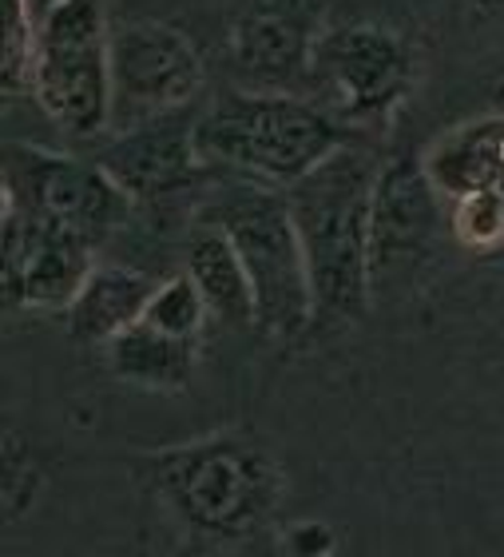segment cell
Listing matches in <instances>:
<instances>
[{
	"mask_svg": "<svg viewBox=\"0 0 504 557\" xmlns=\"http://www.w3.org/2000/svg\"><path fill=\"white\" fill-rule=\"evenodd\" d=\"M131 466L155 506L191 542L206 546H242L263 537L287 498V478L275 458L235 430L148 450L131 458Z\"/></svg>",
	"mask_w": 504,
	"mask_h": 557,
	"instance_id": "cell-1",
	"label": "cell"
},
{
	"mask_svg": "<svg viewBox=\"0 0 504 557\" xmlns=\"http://www.w3.org/2000/svg\"><path fill=\"white\" fill-rule=\"evenodd\" d=\"M378 160L357 139L287 187L318 323H357L374 299V187Z\"/></svg>",
	"mask_w": 504,
	"mask_h": 557,
	"instance_id": "cell-2",
	"label": "cell"
},
{
	"mask_svg": "<svg viewBox=\"0 0 504 557\" xmlns=\"http://www.w3.org/2000/svg\"><path fill=\"white\" fill-rule=\"evenodd\" d=\"M350 139L354 128L330 116L318 100L294 92L239 88L196 120V151L206 168H227L275 187H290L314 172Z\"/></svg>",
	"mask_w": 504,
	"mask_h": 557,
	"instance_id": "cell-3",
	"label": "cell"
},
{
	"mask_svg": "<svg viewBox=\"0 0 504 557\" xmlns=\"http://www.w3.org/2000/svg\"><path fill=\"white\" fill-rule=\"evenodd\" d=\"M196 220L218 223L239 251L254 290V331L294 343L318 323L314 283L282 187L239 175L215 187Z\"/></svg>",
	"mask_w": 504,
	"mask_h": 557,
	"instance_id": "cell-4",
	"label": "cell"
},
{
	"mask_svg": "<svg viewBox=\"0 0 504 557\" xmlns=\"http://www.w3.org/2000/svg\"><path fill=\"white\" fill-rule=\"evenodd\" d=\"M417 81V52L398 28L350 21L322 28L310 57L306 96L345 128H381Z\"/></svg>",
	"mask_w": 504,
	"mask_h": 557,
	"instance_id": "cell-5",
	"label": "cell"
},
{
	"mask_svg": "<svg viewBox=\"0 0 504 557\" xmlns=\"http://www.w3.org/2000/svg\"><path fill=\"white\" fill-rule=\"evenodd\" d=\"M33 96L72 136L112 124V28L103 0H68L36 21Z\"/></svg>",
	"mask_w": 504,
	"mask_h": 557,
	"instance_id": "cell-6",
	"label": "cell"
},
{
	"mask_svg": "<svg viewBox=\"0 0 504 557\" xmlns=\"http://www.w3.org/2000/svg\"><path fill=\"white\" fill-rule=\"evenodd\" d=\"M0 199L16 203L33 220L84 235L96 247L124 227L131 203H136L100 160L48 151L40 144H9L4 148Z\"/></svg>",
	"mask_w": 504,
	"mask_h": 557,
	"instance_id": "cell-7",
	"label": "cell"
},
{
	"mask_svg": "<svg viewBox=\"0 0 504 557\" xmlns=\"http://www.w3.org/2000/svg\"><path fill=\"white\" fill-rule=\"evenodd\" d=\"M203 81V57L175 24L124 21L112 28V124L119 132L184 112Z\"/></svg>",
	"mask_w": 504,
	"mask_h": 557,
	"instance_id": "cell-8",
	"label": "cell"
},
{
	"mask_svg": "<svg viewBox=\"0 0 504 557\" xmlns=\"http://www.w3.org/2000/svg\"><path fill=\"white\" fill-rule=\"evenodd\" d=\"M0 244L4 302L21 311H68V302L96 268L92 239L33 220L9 199H0Z\"/></svg>",
	"mask_w": 504,
	"mask_h": 557,
	"instance_id": "cell-9",
	"label": "cell"
},
{
	"mask_svg": "<svg viewBox=\"0 0 504 557\" xmlns=\"http://www.w3.org/2000/svg\"><path fill=\"white\" fill-rule=\"evenodd\" d=\"M449 199L437 191L421 160L398 156L381 163L374 187V295L405 283L437 256L441 227H449Z\"/></svg>",
	"mask_w": 504,
	"mask_h": 557,
	"instance_id": "cell-10",
	"label": "cell"
},
{
	"mask_svg": "<svg viewBox=\"0 0 504 557\" xmlns=\"http://www.w3.org/2000/svg\"><path fill=\"white\" fill-rule=\"evenodd\" d=\"M318 21L306 0H251L230 28V72L247 92L306 96Z\"/></svg>",
	"mask_w": 504,
	"mask_h": 557,
	"instance_id": "cell-11",
	"label": "cell"
},
{
	"mask_svg": "<svg viewBox=\"0 0 504 557\" xmlns=\"http://www.w3.org/2000/svg\"><path fill=\"white\" fill-rule=\"evenodd\" d=\"M96 160L136 203L191 191L206 172L196 151V124H187L179 112L124 128Z\"/></svg>",
	"mask_w": 504,
	"mask_h": 557,
	"instance_id": "cell-12",
	"label": "cell"
},
{
	"mask_svg": "<svg viewBox=\"0 0 504 557\" xmlns=\"http://www.w3.org/2000/svg\"><path fill=\"white\" fill-rule=\"evenodd\" d=\"M155 287L160 283L131 263H96L64 311L68 335L84 347H108L115 335L143 319Z\"/></svg>",
	"mask_w": 504,
	"mask_h": 557,
	"instance_id": "cell-13",
	"label": "cell"
},
{
	"mask_svg": "<svg viewBox=\"0 0 504 557\" xmlns=\"http://www.w3.org/2000/svg\"><path fill=\"white\" fill-rule=\"evenodd\" d=\"M421 163L445 199L469 196V191L504 196V112L457 124L425 148Z\"/></svg>",
	"mask_w": 504,
	"mask_h": 557,
	"instance_id": "cell-14",
	"label": "cell"
},
{
	"mask_svg": "<svg viewBox=\"0 0 504 557\" xmlns=\"http://www.w3.org/2000/svg\"><path fill=\"white\" fill-rule=\"evenodd\" d=\"M199 350H203V338L167 335L160 326H151L148 319H139V323L127 326L124 335H115L103 347V355H108V371L119 383L175 395V391H187L196 379Z\"/></svg>",
	"mask_w": 504,
	"mask_h": 557,
	"instance_id": "cell-15",
	"label": "cell"
},
{
	"mask_svg": "<svg viewBox=\"0 0 504 557\" xmlns=\"http://www.w3.org/2000/svg\"><path fill=\"white\" fill-rule=\"evenodd\" d=\"M187 275L203 290L206 307L227 326L251 331L254 326V290L251 275L242 268L230 235L211 220H196L187 239Z\"/></svg>",
	"mask_w": 504,
	"mask_h": 557,
	"instance_id": "cell-16",
	"label": "cell"
},
{
	"mask_svg": "<svg viewBox=\"0 0 504 557\" xmlns=\"http://www.w3.org/2000/svg\"><path fill=\"white\" fill-rule=\"evenodd\" d=\"M449 235L472 256L504 251V196L501 191H469L449 199Z\"/></svg>",
	"mask_w": 504,
	"mask_h": 557,
	"instance_id": "cell-17",
	"label": "cell"
},
{
	"mask_svg": "<svg viewBox=\"0 0 504 557\" xmlns=\"http://www.w3.org/2000/svg\"><path fill=\"white\" fill-rule=\"evenodd\" d=\"M151 326H160L167 335L179 338H203L206 319H211V307H206L203 290L196 287V278L179 271V275L163 278L155 295H151L148 311H143Z\"/></svg>",
	"mask_w": 504,
	"mask_h": 557,
	"instance_id": "cell-18",
	"label": "cell"
},
{
	"mask_svg": "<svg viewBox=\"0 0 504 557\" xmlns=\"http://www.w3.org/2000/svg\"><path fill=\"white\" fill-rule=\"evenodd\" d=\"M36 21L24 0H4V45H0V84L4 96L33 92Z\"/></svg>",
	"mask_w": 504,
	"mask_h": 557,
	"instance_id": "cell-19",
	"label": "cell"
},
{
	"mask_svg": "<svg viewBox=\"0 0 504 557\" xmlns=\"http://www.w3.org/2000/svg\"><path fill=\"white\" fill-rule=\"evenodd\" d=\"M282 549L299 557H330L338 549V534H333L326 522H314V518H302V522H290L282 534H278Z\"/></svg>",
	"mask_w": 504,
	"mask_h": 557,
	"instance_id": "cell-20",
	"label": "cell"
},
{
	"mask_svg": "<svg viewBox=\"0 0 504 557\" xmlns=\"http://www.w3.org/2000/svg\"><path fill=\"white\" fill-rule=\"evenodd\" d=\"M28 4V12H33V21H45L48 12H56L60 4H68V0H24Z\"/></svg>",
	"mask_w": 504,
	"mask_h": 557,
	"instance_id": "cell-21",
	"label": "cell"
},
{
	"mask_svg": "<svg viewBox=\"0 0 504 557\" xmlns=\"http://www.w3.org/2000/svg\"><path fill=\"white\" fill-rule=\"evenodd\" d=\"M472 9H481V12H501L504 9V0H469Z\"/></svg>",
	"mask_w": 504,
	"mask_h": 557,
	"instance_id": "cell-22",
	"label": "cell"
}]
</instances>
